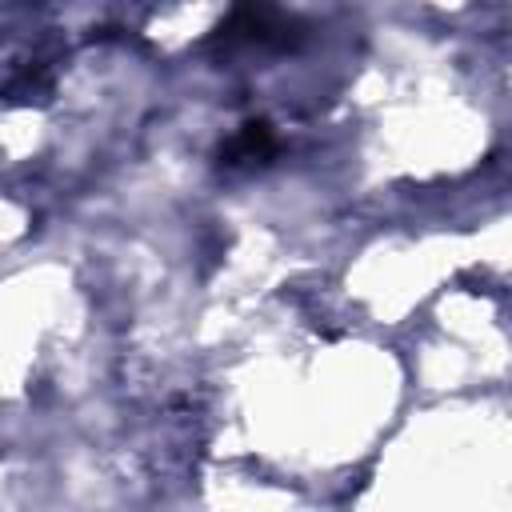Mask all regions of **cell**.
Instances as JSON below:
<instances>
[{"label":"cell","instance_id":"cell-1","mask_svg":"<svg viewBox=\"0 0 512 512\" xmlns=\"http://www.w3.org/2000/svg\"><path fill=\"white\" fill-rule=\"evenodd\" d=\"M272 152V128L264 120L244 124V132L224 148V156H268Z\"/></svg>","mask_w":512,"mask_h":512}]
</instances>
